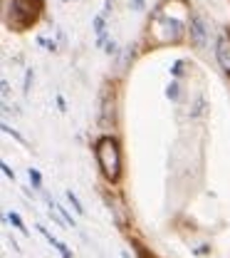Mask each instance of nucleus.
I'll list each match as a JSON object with an SVG mask.
<instances>
[{"label": "nucleus", "instance_id": "8", "mask_svg": "<svg viewBox=\"0 0 230 258\" xmlns=\"http://www.w3.org/2000/svg\"><path fill=\"white\" fill-rule=\"evenodd\" d=\"M164 95H166V99H171V102H178V99H181V85H178V80H171V82H168Z\"/></svg>", "mask_w": 230, "mask_h": 258}, {"label": "nucleus", "instance_id": "24", "mask_svg": "<svg viewBox=\"0 0 230 258\" xmlns=\"http://www.w3.org/2000/svg\"><path fill=\"white\" fill-rule=\"evenodd\" d=\"M122 258H132L129 256V251H122Z\"/></svg>", "mask_w": 230, "mask_h": 258}, {"label": "nucleus", "instance_id": "10", "mask_svg": "<svg viewBox=\"0 0 230 258\" xmlns=\"http://www.w3.org/2000/svg\"><path fill=\"white\" fill-rule=\"evenodd\" d=\"M28 179H30V184H33V191L42 194V174H40L35 166H30V169H28Z\"/></svg>", "mask_w": 230, "mask_h": 258}, {"label": "nucleus", "instance_id": "5", "mask_svg": "<svg viewBox=\"0 0 230 258\" xmlns=\"http://www.w3.org/2000/svg\"><path fill=\"white\" fill-rule=\"evenodd\" d=\"M92 28H94V32H97V42H99V45H106V18H104L101 13H99V15H94Z\"/></svg>", "mask_w": 230, "mask_h": 258}, {"label": "nucleus", "instance_id": "21", "mask_svg": "<svg viewBox=\"0 0 230 258\" xmlns=\"http://www.w3.org/2000/svg\"><path fill=\"white\" fill-rule=\"evenodd\" d=\"M55 102H57L60 112H62V114H67V102H65V97H62V95H55Z\"/></svg>", "mask_w": 230, "mask_h": 258}, {"label": "nucleus", "instance_id": "2", "mask_svg": "<svg viewBox=\"0 0 230 258\" xmlns=\"http://www.w3.org/2000/svg\"><path fill=\"white\" fill-rule=\"evenodd\" d=\"M101 199H104V204L109 206V214H111V221L117 224V228H122V231H127L129 228V209H127V204L117 196V194H101Z\"/></svg>", "mask_w": 230, "mask_h": 258}, {"label": "nucleus", "instance_id": "22", "mask_svg": "<svg viewBox=\"0 0 230 258\" xmlns=\"http://www.w3.org/2000/svg\"><path fill=\"white\" fill-rule=\"evenodd\" d=\"M8 241H10V248H13V251H15V253H23V248H20V246H18V241H15V238H13V236H10V238H8Z\"/></svg>", "mask_w": 230, "mask_h": 258}, {"label": "nucleus", "instance_id": "19", "mask_svg": "<svg viewBox=\"0 0 230 258\" xmlns=\"http://www.w3.org/2000/svg\"><path fill=\"white\" fill-rule=\"evenodd\" d=\"M129 8H132L134 13H144L146 3H144V0H129Z\"/></svg>", "mask_w": 230, "mask_h": 258}, {"label": "nucleus", "instance_id": "13", "mask_svg": "<svg viewBox=\"0 0 230 258\" xmlns=\"http://www.w3.org/2000/svg\"><path fill=\"white\" fill-rule=\"evenodd\" d=\"M33 82H35V70H33V67H28V70H25V82H23V95H25V97L30 95Z\"/></svg>", "mask_w": 230, "mask_h": 258}, {"label": "nucleus", "instance_id": "11", "mask_svg": "<svg viewBox=\"0 0 230 258\" xmlns=\"http://www.w3.org/2000/svg\"><path fill=\"white\" fill-rule=\"evenodd\" d=\"M55 209H57V214H60V216L67 221V226H69V228H77V219L69 214V209H67V206H62V204H57V201H55Z\"/></svg>", "mask_w": 230, "mask_h": 258}, {"label": "nucleus", "instance_id": "7", "mask_svg": "<svg viewBox=\"0 0 230 258\" xmlns=\"http://www.w3.org/2000/svg\"><path fill=\"white\" fill-rule=\"evenodd\" d=\"M8 221L13 224V228H18L23 236H30V231L25 228V221H23V216H20L18 211H8Z\"/></svg>", "mask_w": 230, "mask_h": 258}, {"label": "nucleus", "instance_id": "17", "mask_svg": "<svg viewBox=\"0 0 230 258\" xmlns=\"http://www.w3.org/2000/svg\"><path fill=\"white\" fill-rule=\"evenodd\" d=\"M37 45H42V47H47L50 52H57V42H52V40H45V37H37Z\"/></svg>", "mask_w": 230, "mask_h": 258}, {"label": "nucleus", "instance_id": "4", "mask_svg": "<svg viewBox=\"0 0 230 258\" xmlns=\"http://www.w3.org/2000/svg\"><path fill=\"white\" fill-rule=\"evenodd\" d=\"M213 55H215V60H218V64H220V70L230 77V35L223 32V35L215 40V45H213Z\"/></svg>", "mask_w": 230, "mask_h": 258}, {"label": "nucleus", "instance_id": "20", "mask_svg": "<svg viewBox=\"0 0 230 258\" xmlns=\"http://www.w3.org/2000/svg\"><path fill=\"white\" fill-rule=\"evenodd\" d=\"M104 52H106L109 57H114V55L119 52V47H117V42H114V40H109V42H106V50H104Z\"/></svg>", "mask_w": 230, "mask_h": 258}, {"label": "nucleus", "instance_id": "12", "mask_svg": "<svg viewBox=\"0 0 230 258\" xmlns=\"http://www.w3.org/2000/svg\"><path fill=\"white\" fill-rule=\"evenodd\" d=\"M0 129H3V132H5L8 137H13L15 142H20V144H25V147H28V139H25V137H23V134H20V132H18L15 127H10L8 122H3V124H0Z\"/></svg>", "mask_w": 230, "mask_h": 258}, {"label": "nucleus", "instance_id": "14", "mask_svg": "<svg viewBox=\"0 0 230 258\" xmlns=\"http://www.w3.org/2000/svg\"><path fill=\"white\" fill-rule=\"evenodd\" d=\"M183 67H186V62H183V60H176V62L171 64L168 75H171L173 80H181V77H183Z\"/></svg>", "mask_w": 230, "mask_h": 258}, {"label": "nucleus", "instance_id": "18", "mask_svg": "<svg viewBox=\"0 0 230 258\" xmlns=\"http://www.w3.org/2000/svg\"><path fill=\"white\" fill-rule=\"evenodd\" d=\"M0 169H3V174H5L8 179H13V181H15V169H13L8 161H3V164H0Z\"/></svg>", "mask_w": 230, "mask_h": 258}, {"label": "nucleus", "instance_id": "9", "mask_svg": "<svg viewBox=\"0 0 230 258\" xmlns=\"http://www.w3.org/2000/svg\"><path fill=\"white\" fill-rule=\"evenodd\" d=\"M129 243H132L134 253H136L139 258H154V253H151V251H149V248H146V246L139 241V238H129Z\"/></svg>", "mask_w": 230, "mask_h": 258}, {"label": "nucleus", "instance_id": "6", "mask_svg": "<svg viewBox=\"0 0 230 258\" xmlns=\"http://www.w3.org/2000/svg\"><path fill=\"white\" fill-rule=\"evenodd\" d=\"M65 196H67V201H69V206L74 209V214H77V216H84V214H87V209L82 206V201H79V196H77V194L72 191V189H67V191H65Z\"/></svg>", "mask_w": 230, "mask_h": 258}, {"label": "nucleus", "instance_id": "23", "mask_svg": "<svg viewBox=\"0 0 230 258\" xmlns=\"http://www.w3.org/2000/svg\"><path fill=\"white\" fill-rule=\"evenodd\" d=\"M0 85H3V99H5V97L10 95V82H8V80H3Z\"/></svg>", "mask_w": 230, "mask_h": 258}, {"label": "nucleus", "instance_id": "3", "mask_svg": "<svg viewBox=\"0 0 230 258\" xmlns=\"http://www.w3.org/2000/svg\"><path fill=\"white\" fill-rule=\"evenodd\" d=\"M188 37H191V45H193L196 50H205V45H208V25H205V20H203L198 13L191 15Z\"/></svg>", "mask_w": 230, "mask_h": 258}, {"label": "nucleus", "instance_id": "16", "mask_svg": "<svg viewBox=\"0 0 230 258\" xmlns=\"http://www.w3.org/2000/svg\"><path fill=\"white\" fill-rule=\"evenodd\" d=\"M210 251H213V248H210V243H200L198 248H191V253H193V256H210Z\"/></svg>", "mask_w": 230, "mask_h": 258}, {"label": "nucleus", "instance_id": "15", "mask_svg": "<svg viewBox=\"0 0 230 258\" xmlns=\"http://www.w3.org/2000/svg\"><path fill=\"white\" fill-rule=\"evenodd\" d=\"M55 251L60 253V258H74V253L69 251V246H67L65 241H57V243H55Z\"/></svg>", "mask_w": 230, "mask_h": 258}, {"label": "nucleus", "instance_id": "1", "mask_svg": "<svg viewBox=\"0 0 230 258\" xmlns=\"http://www.w3.org/2000/svg\"><path fill=\"white\" fill-rule=\"evenodd\" d=\"M92 157L97 164L101 179L109 184V186H117L124 176V154H122V142L117 134H99L92 144Z\"/></svg>", "mask_w": 230, "mask_h": 258}]
</instances>
